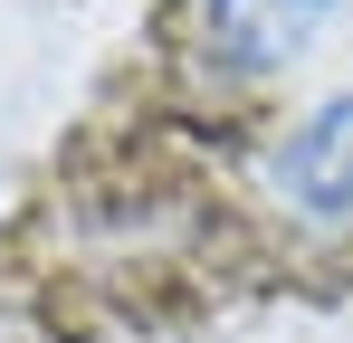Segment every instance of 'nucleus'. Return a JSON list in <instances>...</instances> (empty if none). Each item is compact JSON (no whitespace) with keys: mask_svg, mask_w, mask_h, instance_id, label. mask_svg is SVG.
<instances>
[{"mask_svg":"<svg viewBox=\"0 0 353 343\" xmlns=\"http://www.w3.org/2000/svg\"><path fill=\"white\" fill-rule=\"evenodd\" d=\"M325 19H334V0H191V48L210 57V67L268 76V67H287Z\"/></svg>","mask_w":353,"mask_h":343,"instance_id":"1","label":"nucleus"},{"mask_svg":"<svg viewBox=\"0 0 353 343\" xmlns=\"http://www.w3.org/2000/svg\"><path fill=\"white\" fill-rule=\"evenodd\" d=\"M277 191L315 220H353V96H325L277 143Z\"/></svg>","mask_w":353,"mask_h":343,"instance_id":"2","label":"nucleus"}]
</instances>
